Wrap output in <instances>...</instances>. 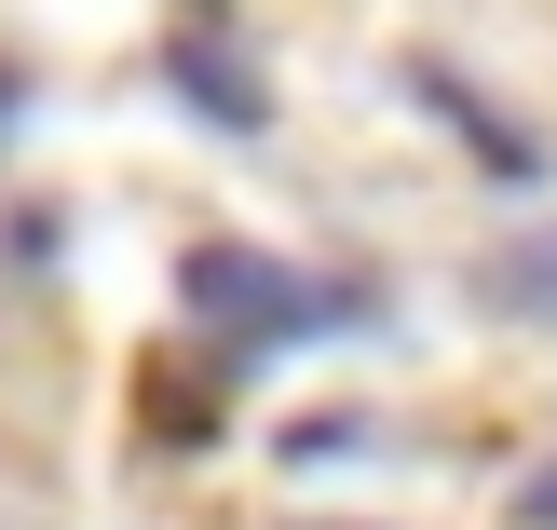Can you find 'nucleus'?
Returning <instances> with one entry per match:
<instances>
[{"label": "nucleus", "instance_id": "f257e3e1", "mask_svg": "<svg viewBox=\"0 0 557 530\" xmlns=\"http://www.w3.org/2000/svg\"><path fill=\"white\" fill-rule=\"evenodd\" d=\"M177 299H190L205 326H232V341H272V326L354 313V299H313L286 259H259V245H190V259H177Z\"/></svg>", "mask_w": 557, "mask_h": 530}, {"label": "nucleus", "instance_id": "f03ea898", "mask_svg": "<svg viewBox=\"0 0 557 530\" xmlns=\"http://www.w3.org/2000/svg\"><path fill=\"white\" fill-rule=\"evenodd\" d=\"M163 69H177V96H205V109H218V123H232V136H259V123H272V96H259V69H245V54L218 41V27H190V41L163 54Z\"/></svg>", "mask_w": 557, "mask_h": 530}, {"label": "nucleus", "instance_id": "7ed1b4c3", "mask_svg": "<svg viewBox=\"0 0 557 530\" xmlns=\"http://www.w3.org/2000/svg\"><path fill=\"white\" fill-rule=\"evenodd\" d=\"M490 299L504 313H557V232H531L517 259H490Z\"/></svg>", "mask_w": 557, "mask_h": 530}, {"label": "nucleus", "instance_id": "20e7f679", "mask_svg": "<svg viewBox=\"0 0 557 530\" xmlns=\"http://www.w3.org/2000/svg\"><path fill=\"white\" fill-rule=\"evenodd\" d=\"M517 530H557V463H544L531 490H517Z\"/></svg>", "mask_w": 557, "mask_h": 530}]
</instances>
